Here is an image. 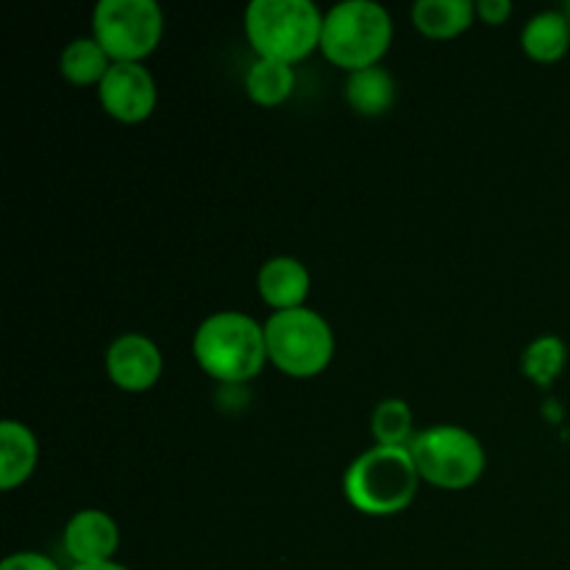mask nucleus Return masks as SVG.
I'll list each match as a JSON object with an SVG mask.
<instances>
[{
    "instance_id": "obj_16",
    "label": "nucleus",
    "mask_w": 570,
    "mask_h": 570,
    "mask_svg": "<svg viewBox=\"0 0 570 570\" xmlns=\"http://www.w3.org/2000/svg\"><path fill=\"white\" fill-rule=\"evenodd\" d=\"M115 61L109 59L104 48L98 45V39L89 33V37H78L61 50L59 56V72L65 81L76 83V87H100V81L106 78V72L111 70Z\"/></svg>"
},
{
    "instance_id": "obj_13",
    "label": "nucleus",
    "mask_w": 570,
    "mask_h": 570,
    "mask_svg": "<svg viewBox=\"0 0 570 570\" xmlns=\"http://www.w3.org/2000/svg\"><path fill=\"white\" fill-rule=\"evenodd\" d=\"M343 95L348 109L356 111L360 117H382L395 106L399 87H395L393 72L376 65L367 67V70L348 72Z\"/></svg>"
},
{
    "instance_id": "obj_6",
    "label": "nucleus",
    "mask_w": 570,
    "mask_h": 570,
    "mask_svg": "<svg viewBox=\"0 0 570 570\" xmlns=\"http://www.w3.org/2000/svg\"><path fill=\"white\" fill-rule=\"evenodd\" d=\"M421 482L440 490H468L484 476L488 451L482 440L454 423H438L415 434L410 443Z\"/></svg>"
},
{
    "instance_id": "obj_4",
    "label": "nucleus",
    "mask_w": 570,
    "mask_h": 570,
    "mask_svg": "<svg viewBox=\"0 0 570 570\" xmlns=\"http://www.w3.org/2000/svg\"><path fill=\"white\" fill-rule=\"evenodd\" d=\"M393 45V17L373 0H343L323 14L321 53L345 72L382 65Z\"/></svg>"
},
{
    "instance_id": "obj_14",
    "label": "nucleus",
    "mask_w": 570,
    "mask_h": 570,
    "mask_svg": "<svg viewBox=\"0 0 570 570\" xmlns=\"http://www.w3.org/2000/svg\"><path fill=\"white\" fill-rule=\"evenodd\" d=\"M523 53L540 65H554L570 48V20L566 11H538L521 31Z\"/></svg>"
},
{
    "instance_id": "obj_23",
    "label": "nucleus",
    "mask_w": 570,
    "mask_h": 570,
    "mask_svg": "<svg viewBox=\"0 0 570 570\" xmlns=\"http://www.w3.org/2000/svg\"><path fill=\"white\" fill-rule=\"evenodd\" d=\"M562 11H566V14H568V20H570V3L566 6V9H562Z\"/></svg>"
},
{
    "instance_id": "obj_21",
    "label": "nucleus",
    "mask_w": 570,
    "mask_h": 570,
    "mask_svg": "<svg viewBox=\"0 0 570 570\" xmlns=\"http://www.w3.org/2000/svg\"><path fill=\"white\" fill-rule=\"evenodd\" d=\"M512 14L510 0H479L476 3V17L488 26H504Z\"/></svg>"
},
{
    "instance_id": "obj_9",
    "label": "nucleus",
    "mask_w": 570,
    "mask_h": 570,
    "mask_svg": "<svg viewBox=\"0 0 570 570\" xmlns=\"http://www.w3.org/2000/svg\"><path fill=\"white\" fill-rule=\"evenodd\" d=\"M161 371H165V356L148 334L126 332L111 340L106 348V376L126 393H145L156 387Z\"/></svg>"
},
{
    "instance_id": "obj_20",
    "label": "nucleus",
    "mask_w": 570,
    "mask_h": 570,
    "mask_svg": "<svg viewBox=\"0 0 570 570\" xmlns=\"http://www.w3.org/2000/svg\"><path fill=\"white\" fill-rule=\"evenodd\" d=\"M0 570H61L50 557L39 554V551H14L3 560Z\"/></svg>"
},
{
    "instance_id": "obj_2",
    "label": "nucleus",
    "mask_w": 570,
    "mask_h": 570,
    "mask_svg": "<svg viewBox=\"0 0 570 570\" xmlns=\"http://www.w3.org/2000/svg\"><path fill=\"white\" fill-rule=\"evenodd\" d=\"M421 488V473L410 449L373 445L362 451L343 476L345 501L367 518H393L410 510Z\"/></svg>"
},
{
    "instance_id": "obj_1",
    "label": "nucleus",
    "mask_w": 570,
    "mask_h": 570,
    "mask_svg": "<svg viewBox=\"0 0 570 570\" xmlns=\"http://www.w3.org/2000/svg\"><path fill=\"white\" fill-rule=\"evenodd\" d=\"M193 356L200 371L220 384H245L267 365L265 323L245 312H215L193 334Z\"/></svg>"
},
{
    "instance_id": "obj_10",
    "label": "nucleus",
    "mask_w": 570,
    "mask_h": 570,
    "mask_svg": "<svg viewBox=\"0 0 570 570\" xmlns=\"http://www.w3.org/2000/svg\"><path fill=\"white\" fill-rule=\"evenodd\" d=\"M67 557L72 566H100V562H115L120 549V527L115 518L104 510H78L65 527Z\"/></svg>"
},
{
    "instance_id": "obj_18",
    "label": "nucleus",
    "mask_w": 570,
    "mask_h": 570,
    "mask_svg": "<svg viewBox=\"0 0 570 570\" xmlns=\"http://www.w3.org/2000/svg\"><path fill=\"white\" fill-rule=\"evenodd\" d=\"M371 434L376 445L387 449H410L415 440V415L404 399L379 401L371 415Z\"/></svg>"
},
{
    "instance_id": "obj_22",
    "label": "nucleus",
    "mask_w": 570,
    "mask_h": 570,
    "mask_svg": "<svg viewBox=\"0 0 570 570\" xmlns=\"http://www.w3.org/2000/svg\"><path fill=\"white\" fill-rule=\"evenodd\" d=\"M70 570H128L120 562H100V566H72Z\"/></svg>"
},
{
    "instance_id": "obj_12",
    "label": "nucleus",
    "mask_w": 570,
    "mask_h": 570,
    "mask_svg": "<svg viewBox=\"0 0 570 570\" xmlns=\"http://www.w3.org/2000/svg\"><path fill=\"white\" fill-rule=\"evenodd\" d=\"M39 462L37 434L22 421L0 423V490L11 493L31 479Z\"/></svg>"
},
{
    "instance_id": "obj_11",
    "label": "nucleus",
    "mask_w": 570,
    "mask_h": 570,
    "mask_svg": "<svg viewBox=\"0 0 570 570\" xmlns=\"http://www.w3.org/2000/svg\"><path fill=\"white\" fill-rule=\"evenodd\" d=\"M256 289H259V298L273 312L301 309V306H306V298H309L312 273L295 256H273V259H267L259 267Z\"/></svg>"
},
{
    "instance_id": "obj_15",
    "label": "nucleus",
    "mask_w": 570,
    "mask_h": 570,
    "mask_svg": "<svg viewBox=\"0 0 570 570\" xmlns=\"http://www.w3.org/2000/svg\"><path fill=\"white\" fill-rule=\"evenodd\" d=\"M476 20L473 0H417L412 6V26L429 39H456Z\"/></svg>"
},
{
    "instance_id": "obj_7",
    "label": "nucleus",
    "mask_w": 570,
    "mask_h": 570,
    "mask_svg": "<svg viewBox=\"0 0 570 570\" xmlns=\"http://www.w3.org/2000/svg\"><path fill=\"white\" fill-rule=\"evenodd\" d=\"M92 37L115 65H142L165 37V11L156 0H100L92 11Z\"/></svg>"
},
{
    "instance_id": "obj_17",
    "label": "nucleus",
    "mask_w": 570,
    "mask_h": 570,
    "mask_svg": "<svg viewBox=\"0 0 570 570\" xmlns=\"http://www.w3.org/2000/svg\"><path fill=\"white\" fill-rule=\"evenodd\" d=\"M295 89V70L293 65L273 59H254L245 70V92L256 106H282Z\"/></svg>"
},
{
    "instance_id": "obj_8",
    "label": "nucleus",
    "mask_w": 570,
    "mask_h": 570,
    "mask_svg": "<svg viewBox=\"0 0 570 570\" xmlns=\"http://www.w3.org/2000/svg\"><path fill=\"white\" fill-rule=\"evenodd\" d=\"M98 100L106 115L126 126L145 122L159 104L154 72L137 61H117L98 87Z\"/></svg>"
},
{
    "instance_id": "obj_3",
    "label": "nucleus",
    "mask_w": 570,
    "mask_h": 570,
    "mask_svg": "<svg viewBox=\"0 0 570 570\" xmlns=\"http://www.w3.org/2000/svg\"><path fill=\"white\" fill-rule=\"evenodd\" d=\"M323 14L312 0H254L245 9V37L256 59L298 65L321 50Z\"/></svg>"
},
{
    "instance_id": "obj_19",
    "label": "nucleus",
    "mask_w": 570,
    "mask_h": 570,
    "mask_svg": "<svg viewBox=\"0 0 570 570\" xmlns=\"http://www.w3.org/2000/svg\"><path fill=\"white\" fill-rule=\"evenodd\" d=\"M568 348L557 334H543L532 340L521 354V373L538 387H551L566 371Z\"/></svg>"
},
{
    "instance_id": "obj_5",
    "label": "nucleus",
    "mask_w": 570,
    "mask_h": 570,
    "mask_svg": "<svg viewBox=\"0 0 570 570\" xmlns=\"http://www.w3.org/2000/svg\"><path fill=\"white\" fill-rule=\"evenodd\" d=\"M267 362L289 379H315L332 365L337 340L321 312L301 309L271 312L265 321Z\"/></svg>"
}]
</instances>
